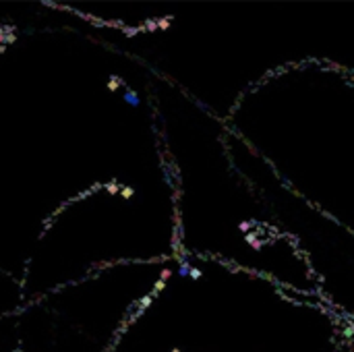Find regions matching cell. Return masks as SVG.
Instances as JSON below:
<instances>
[{
    "label": "cell",
    "instance_id": "6da1fadb",
    "mask_svg": "<svg viewBox=\"0 0 354 352\" xmlns=\"http://www.w3.org/2000/svg\"><path fill=\"white\" fill-rule=\"evenodd\" d=\"M124 99H127L129 104H133V106H137V104H139V97H137L135 93H131V91H129V93L124 95Z\"/></svg>",
    "mask_w": 354,
    "mask_h": 352
}]
</instances>
